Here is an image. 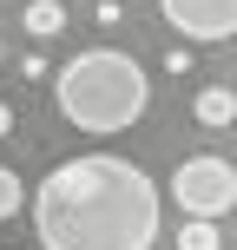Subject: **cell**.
<instances>
[{"label":"cell","mask_w":237,"mask_h":250,"mask_svg":"<svg viewBox=\"0 0 237 250\" xmlns=\"http://www.w3.org/2000/svg\"><path fill=\"white\" fill-rule=\"evenodd\" d=\"M178 250H224V237H217V224H204V217H185Z\"/></svg>","instance_id":"52a82bcc"},{"label":"cell","mask_w":237,"mask_h":250,"mask_svg":"<svg viewBox=\"0 0 237 250\" xmlns=\"http://www.w3.org/2000/svg\"><path fill=\"white\" fill-rule=\"evenodd\" d=\"M172 198L185 217H204V224H217V217L237 204V165L231 158H211V151H198V158H185L172 171Z\"/></svg>","instance_id":"3957f363"},{"label":"cell","mask_w":237,"mask_h":250,"mask_svg":"<svg viewBox=\"0 0 237 250\" xmlns=\"http://www.w3.org/2000/svg\"><path fill=\"white\" fill-rule=\"evenodd\" d=\"M158 13L185 40H231L237 33V0H158Z\"/></svg>","instance_id":"277c9868"},{"label":"cell","mask_w":237,"mask_h":250,"mask_svg":"<svg viewBox=\"0 0 237 250\" xmlns=\"http://www.w3.org/2000/svg\"><path fill=\"white\" fill-rule=\"evenodd\" d=\"M165 73H191V46H172V53H165Z\"/></svg>","instance_id":"9c48e42d"},{"label":"cell","mask_w":237,"mask_h":250,"mask_svg":"<svg viewBox=\"0 0 237 250\" xmlns=\"http://www.w3.org/2000/svg\"><path fill=\"white\" fill-rule=\"evenodd\" d=\"M20 204H26L20 171H7V165H0V224H7V217H20Z\"/></svg>","instance_id":"ba28073f"},{"label":"cell","mask_w":237,"mask_h":250,"mask_svg":"<svg viewBox=\"0 0 237 250\" xmlns=\"http://www.w3.org/2000/svg\"><path fill=\"white\" fill-rule=\"evenodd\" d=\"M191 112H198V125H211V132H217V125H231V119H237V92H231V86H204Z\"/></svg>","instance_id":"5b68a950"},{"label":"cell","mask_w":237,"mask_h":250,"mask_svg":"<svg viewBox=\"0 0 237 250\" xmlns=\"http://www.w3.org/2000/svg\"><path fill=\"white\" fill-rule=\"evenodd\" d=\"M53 99H60L66 125H79V132H92V138H112V132L145 119L151 79H145V66H138L132 53L86 46L79 60H66L60 73H53Z\"/></svg>","instance_id":"7a4b0ae2"},{"label":"cell","mask_w":237,"mask_h":250,"mask_svg":"<svg viewBox=\"0 0 237 250\" xmlns=\"http://www.w3.org/2000/svg\"><path fill=\"white\" fill-rule=\"evenodd\" d=\"M0 66H7V46H0Z\"/></svg>","instance_id":"8fae6325"},{"label":"cell","mask_w":237,"mask_h":250,"mask_svg":"<svg viewBox=\"0 0 237 250\" xmlns=\"http://www.w3.org/2000/svg\"><path fill=\"white\" fill-rule=\"evenodd\" d=\"M7 132H13V112H7V105H0V138H7Z\"/></svg>","instance_id":"30bf717a"},{"label":"cell","mask_w":237,"mask_h":250,"mask_svg":"<svg viewBox=\"0 0 237 250\" xmlns=\"http://www.w3.org/2000/svg\"><path fill=\"white\" fill-rule=\"evenodd\" d=\"M20 20H26V33H33V40H53V33L66 26V7H60V0H26Z\"/></svg>","instance_id":"8992f818"},{"label":"cell","mask_w":237,"mask_h":250,"mask_svg":"<svg viewBox=\"0 0 237 250\" xmlns=\"http://www.w3.org/2000/svg\"><path fill=\"white\" fill-rule=\"evenodd\" d=\"M33 237L46 250H151L158 185L119 151H79L40 178Z\"/></svg>","instance_id":"6da1fadb"}]
</instances>
